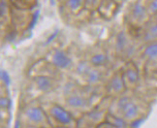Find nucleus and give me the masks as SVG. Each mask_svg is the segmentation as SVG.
<instances>
[{"instance_id":"obj_2","label":"nucleus","mask_w":157,"mask_h":128,"mask_svg":"<svg viewBox=\"0 0 157 128\" xmlns=\"http://www.w3.org/2000/svg\"><path fill=\"white\" fill-rule=\"evenodd\" d=\"M52 62L58 69H67L71 66L72 60L64 51L56 50L52 54Z\"/></svg>"},{"instance_id":"obj_16","label":"nucleus","mask_w":157,"mask_h":128,"mask_svg":"<svg viewBox=\"0 0 157 128\" xmlns=\"http://www.w3.org/2000/svg\"><path fill=\"white\" fill-rule=\"evenodd\" d=\"M106 121L110 122L111 124H113L114 127H117V128H124L126 126V121L124 120V118L116 117V115L108 114Z\"/></svg>"},{"instance_id":"obj_9","label":"nucleus","mask_w":157,"mask_h":128,"mask_svg":"<svg viewBox=\"0 0 157 128\" xmlns=\"http://www.w3.org/2000/svg\"><path fill=\"white\" fill-rule=\"evenodd\" d=\"M144 56L149 61H157V40L148 43L144 50Z\"/></svg>"},{"instance_id":"obj_21","label":"nucleus","mask_w":157,"mask_h":128,"mask_svg":"<svg viewBox=\"0 0 157 128\" xmlns=\"http://www.w3.org/2000/svg\"><path fill=\"white\" fill-rule=\"evenodd\" d=\"M12 105V102L7 97H1L0 99V106L2 109H9Z\"/></svg>"},{"instance_id":"obj_13","label":"nucleus","mask_w":157,"mask_h":128,"mask_svg":"<svg viewBox=\"0 0 157 128\" xmlns=\"http://www.w3.org/2000/svg\"><path fill=\"white\" fill-rule=\"evenodd\" d=\"M102 78H103V74H102V72L100 70L94 69V68L90 69V71L88 72V74L86 76L87 83H91V84L99 83L102 80Z\"/></svg>"},{"instance_id":"obj_20","label":"nucleus","mask_w":157,"mask_h":128,"mask_svg":"<svg viewBox=\"0 0 157 128\" xmlns=\"http://www.w3.org/2000/svg\"><path fill=\"white\" fill-rule=\"evenodd\" d=\"M131 99L129 98L128 96H122L121 98H119V100L117 101V108L119 109V111H121V110L126 106V104L130 101Z\"/></svg>"},{"instance_id":"obj_6","label":"nucleus","mask_w":157,"mask_h":128,"mask_svg":"<svg viewBox=\"0 0 157 128\" xmlns=\"http://www.w3.org/2000/svg\"><path fill=\"white\" fill-rule=\"evenodd\" d=\"M120 113L122 114L124 119H136L138 118L139 113H140V107L138 106L137 103L130 100L126 104V106L120 111Z\"/></svg>"},{"instance_id":"obj_18","label":"nucleus","mask_w":157,"mask_h":128,"mask_svg":"<svg viewBox=\"0 0 157 128\" xmlns=\"http://www.w3.org/2000/svg\"><path fill=\"white\" fill-rule=\"evenodd\" d=\"M147 10L149 15L157 16V0H149L147 5Z\"/></svg>"},{"instance_id":"obj_26","label":"nucleus","mask_w":157,"mask_h":128,"mask_svg":"<svg viewBox=\"0 0 157 128\" xmlns=\"http://www.w3.org/2000/svg\"><path fill=\"white\" fill-rule=\"evenodd\" d=\"M20 126H21V124L19 122V120H17L16 123H15V128H20Z\"/></svg>"},{"instance_id":"obj_11","label":"nucleus","mask_w":157,"mask_h":128,"mask_svg":"<svg viewBox=\"0 0 157 128\" xmlns=\"http://www.w3.org/2000/svg\"><path fill=\"white\" fill-rule=\"evenodd\" d=\"M123 77L124 80L130 84H135L140 80V75H139L138 69L135 68V67H129L128 69H126Z\"/></svg>"},{"instance_id":"obj_5","label":"nucleus","mask_w":157,"mask_h":128,"mask_svg":"<svg viewBox=\"0 0 157 128\" xmlns=\"http://www.w3.org/2000/svg\"><path fill=\"white\" fill-rule=\"evenodd\" d=\"M34 83L42 92H49L54 87V81L48 76H38L34 78Z\"/></svg>"},{"instance_id":"obj_10","label":"nucleus","mask_w":157,"mask_h":128,"mask_svg":"<svg viewBox=\"0 0 157 128\" xmlns=\"http://www.w3.org/2000/svg\"><path fill=\"white\" fill-rule=\"evenodd\" d=\"M116 50L118 53H122L128 50V38L124 32H120L116 40Z\"/></svg>"},{"instance_id":"obj_4","label":"nucleus","mask_w":157,"mask_h":128,"mask_svg":"<svg viewBox=\"0 0 157 128\" xmlns=\"http://www.w3.org/2000/svg\"><path fill=\"white\" fill-rule=\"evenodd\" d=\"M25 117L30 122L38 124L42 123L46 118L44 111L40 107H30L25 110Z\"/></svg>"},{"instance_id":"obj_1","label":"nucleus","mask_w":157,"mask_h":128,"mask_svg":"<svg viewBox=\"0 0 157 128\" xmlns=\"http://www.w3.org/2000/svg\"><path fill=\"white\" fill-rule=\"evenodd\" d=\"M50 112H51L52 117L60 124L67 125V124H70L72 122V120H73V115H72L67 110L62 108L61 106L53 105L51 108Z\"/></svg>"},{"instance_id":"obj_19","label":"nucleus","mask_w":157,"mask_h":128,"mask_svg":"<svg viewBox=\"0 0 157 128\" xmlns=\"http://www.w3.org/2000/svg\"><path fill=\"white\" fill-rule=\"evenodd\" d=\"M0 77H1V81L3 82V83L6 87H9L11 84V78L8 74V72L5 70H1V72H0Z\"/></svg>"},{"instance_id":"obj_17","label":"nucleus","mask_w":157,"mask_h":128,"mask_svg":"<svg viewBox=\"0 0 157 128\" xmlns=\"http://www.w3.org/2000/svg\"><path fill=\"white\" fill-rule=\"evenodd\" d=\"M90 63L86 62V61H80L77 65V68H76V72L78 73L80 76H83L86 77L88 72L91 69V67H90Z\"/></svg>"},{"instance_id":"obj_27","label":"nucleus","mask_w":157,"mask_h":128,"mask_svg":"<svg viewBox=\"0 0 157 128\" xmlns=\"http://www.w3.org/2000/svg\"><path fill=\"white\" fill-rule=\"evenodd\" d=\"M117 1H119V2H124V1H126V0H117Z\"/></svg>"},{"instance_id":"obj_7","label":"nucleus","mask_w":157,"mask_h":128,"mask_svg":"<svg viewBox=\"0 0 157 128\" xmlns=\"http://www.w3.org/2000/svg\"><path fill=\"white\" fill-rule=\"evenodd\" d=\"M66 104L69 107L74 109H82L87 107L88 102L87 100L78 94H70L67 98H66Z\"/></svg>"},{"instance_id":"obj_25","label":"nucleus","mask_w":157,"mask_h":128,"mask_svg":"<svg viewBox=\"0 0 157 128\" xmlns=\"http://www.w3.org/2000/svg\"><path fill=\"white\" fill-rule=\"evenodd\" d=\"M97 128H117V127H114L113 124H111L110 122H108V121H106L105 123H100L99 126Z\"/></svg>"},{"instance_id":"obj_12","label":"nucleus","mask_w":157,"mask_h":128,"mask_svg":"<svg viewBox=\"0 0 157 128\" xmlns=\"http://www.w3.org/2000/svg\"><path fill=\"white\" fill-rule=\"evenodd\" d=\"M109 61V57L106 53H95L90 58V64H91L95 68H98V67H102L108 63Z\"/></svg>"},{"instance_id":"obj_24","label":"nucleus","mask_w":157,"mask_h":128,"mask_svg":"<svg viewBox=\"0 0 157 128\" xmlns=\"http://www.w3.org/2000/svg\"><path fill=\"white\" fill-rule=\"evenodd\" d=\"M0 7H1V17H4L6 14H7V10H8V6L4 0L1 1V6H0Z\"/></svg>"},{"instance_id":"obj_23","label":"nucleus","mask_w":157,"mask_h":128,"mask_svg":"<svg viewBox=\"0 0 157 128\" xmlns=\"http://www.w3.org/2000/svg\"><path fill=\"white\" fill-rule=\"evenodd\" d=\"M99 2H100V0H86V1H84V5H86V7H89V9L97 8Z\"/></svg>"},{"instance_id":"obj_8","label":"nucleus","mask_w":157,"mask_h":128,"mask_svg":"<svg viewBox=\"0 0 157 128\" xmlns=\"http://www.w3.org/2000/svg\"><path fill=\"white\" fill-rule=\"evenodd\" d=\"M109 87L111 88L112 91L113 92H122L125 88V80L124 77L120 76V75H114L112 80L110 81L109 83Z\"/></svg>"},{"instance_id":"obj_15","label":"nucleus","mask_w":157,"mask_h":128,"mask_svg":"<svg viewBox=\"0 0 157 128\" xmlns=\"http://www.w3.org/2000/svg\"><path fill=\"white\" fill-rule=\"evenodd\" d=\"M144 39L148 42L157 40V21H154L151 25L147 28L146 35H144Z\"/></svg>"},{"instance_id":"obj_22","label":"nucleus","mask_w":157,"mask_h":128,"mask_svg":"<svg viewBox=\"0 0 157 128\" xmlns=\"http://www.w3.org/2000/svg\"><path fill=\"white\" fill-rule=\"evenodd\" d=\"M102 117V113L101 112H98V111H92L88 114V118L93 120V121H97L101 118Z\"/></svg>"},{"instance_id":"obj_14","label":"nucleus","mask_w":157,"mask_h":128,"mask_svg":"<svg viewBox=\"0 0 157 128\" xmlns=\"http://www.w3.org/2000/svg\"><path fill=\"white\" fill-rule=\"evenodd\" d=\"M86 0H66V6L72 13H78L84 5Z\"/></svg>"},{"instance_id":"obj_3","label":"nucleus","mask_w":157,"mask_h":128,"mask_svg":"<svg viewBox=\"0 0 157 128\" xmlns=\"http://www.w3.org/2000/svg\"><path fill=\"white\" fill-rule=\"evenodd\" d=\"M148 15H149V13H148L147 7H146L142 2L137 1L132 6L131 17L134 21H136L138 22H142L147 19Z\"/></svg>"}]
</instances>
